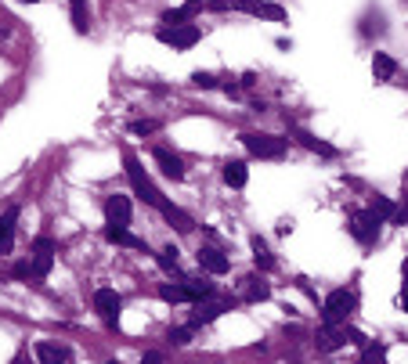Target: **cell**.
<instances>
[{"label": "cell", "instance_id": "cell-1", "mask_svg": "<svg viewBox=\"0 0 408 364\" xmlns=\"http://www.w3.org/2000/svg\"><path fill=\"white\" fill-rule=\"evenodd\" d=\"M123 166H127V180H131V188L141 195V202H148V206H155V209H163L166 206V199H163V192L148 180V173L141 170V162H138V155L134 152H123Z\"/></svg>", "mask_w": 408, "mask_h": 364}, {"label": "cell", "instance_id": "cell-2", "mask_svg": "<svg viewBox=\"0 0 408 364\" xmlns=\"http://www.w3.org/2000/svg\"><path fill=\"white\" fill-rule=\"evenodd\" d=\"M355 311H358V296L351 288H332L322 303V321L325 325H343Z\"/></svg>", "mask_w": 408, "mask_h": 364}, {"label": "cell", "instance_id": "cell-3", "mask_svg": "<svg viewBox=\"0 0 408 364\" xmlns=\"http://www.w3.org/2000/svg\"><path fill=\"white\" fill-rule=\"evenodd\" d=\"M347 343L365 346L369 339H365L362 332H355V328H347V321H343V325H322V332H318V339H315L318 353H332V350H340V346H347Z\"/></svg>", "mask_w": 408, "mask_h": 364}, {"label": "cell", "instance_id": "cell-4", "mask_svg": "<svg viewBox=\"0 0 408 364\" xmlns=\"http://www.w3.org/2000/svg\"><path fill=\"white\" fill-rule=\"evenodd\" d=\"M54 253H58V241H54V238L40 234V238L33 241V249H29V278H33V281H44V278L51 274Z\"/></svg>", "mask_w": 408, "mask_h": 364}, {"label": "cell", "instance_id": "cell-5", "mask_svg": "<svg viewBox=\"0 0 408 364\" xmlns=\"http://www.w3.org/2000/svg\"><path fill=\"white\" fill-rule=\"evenodd\" d=\"M243 145L257 159H282L285 148H289V141L285 137H275V134H243Z\"/></svg>", "mask_w": 408, "mask_h": 364}, {"label": "cell", "instance_id": "cell-6", "mask_svg": "<svg viewBox=\"0 0 408 364\" xmlns=\"http://www.w3.org/2000/svg\"><path fill=\"white\" fill-rule=\"evenodd\" d=\"M155 36H159L163 43H170L173 51H188V47H195V43H199L203 29H199L195 22H181V26H163Z\"/></svg>", "mask_w": 408, "mask_h": 364}, {"label": "cell", "instance_id": "cell-7", "mask_svg": "<svg viewBox=\"0 0 408 364\" xmlns=\"http://www.w3.org/2000/svg\"><path fill=\"white\" fill-rule=\"evenodd\" d=\"M224 311H231V299H224V296H203V299H195V311H192V321L188 325H210V321H217Z\"/></svg>", "mask_w": 408, "mask_h": 364}, {"label": "cell", "instance_id": "cell-8", "mask_svg": "<svg viewBox=\"0 0 408 364\" xmlns=\"http://www.w3.org/2000/svg\"><path fill=\"white\" fill-rule=\"evenodd\" d=\"M379 227H383V217H376L372 209H358L351 217V234L362 241V246H372V241L379 238Z\"/></svg>", "mask_w": 408, "mask_h": 364}, {"label": "cell", "instance_id": "cell-9", "mask_svg": "<svg viewBox=\"0 0 408 364\" xmlns=\"http://www.w3.org/2000/svg\"><path fill=\"white\" fill-rule=\"evenodd\" d=\"M231 11H246V15L267 19V22H285V8L271 4V0H231Z\"/></svg>", "mask_w": 408, "mask_h": 364}, {"label": "cell", "instance_id": "cell-10", "mask_svg": "<svg viewBox=\"0 0 408 364\" xmlns=\"http://www.w3.org/2000/svg\"><path fill=\"white\" fill-rule=\"evenodd\" d=\"M94 311H98L108 325H116V321H120V311H123L120 292H116V288H98V292H94Z\"/></svg>", "mask_w": 408, "mask_h": 364}, {"label": "cell", "instance_id": "cell-11", "mask_svg": "<svg viewBox=\"0 0 408 364\" xmlns=\"http://www.w3.org/2000/svg\"><path fill=\"white\" fill-rule=\"evenodd\" d=\"M105 220L116 227H131V199L127 195H108L105 199Z\"/></svg>", "mask_w": 408, "mask_h": 364}, {"label": "cell", "instance_id": "cell-12", "mask_svg": "<svg viewBox=\"0 0 408 364\" xmlns=\"http://www.w3.org/2000/svg\"><path fill=\"white\" fill-rule=\"evenodd\" d=\"M152 159L159 162V170H163L170 180H185V162H181V155H173L170 148H163V145H159V148L152 152Z\"/></svg>", "mask_w": 408, "mask_h": 364}, {"label": "cell", "instance_id": "cell-13", "mask_svg": "<svg viewBox=\"0 0 408 364\" xmlns=\"http://www.w3.org/2000/svg\"><path fill=\"white\" fill-rule=\"evenodd\" d=\"M19 206H8V213L0 217V256H8L15 246V224H19Z\"/></svg>", "mask_w": 408, "mask_h": 364}, {"label": "cell", "instance_id": "cell-14", "mask_svg": "<svg viewBox=\"0 0 408 364\" xmlns=\"http://www.w3.org/2000/svg\"><path fill=\"white\" fill-rule=\"evenodd\" d=\"M195 260H199V267L203 271H210V274H228V256L220 253V249H213V246H203L199 253H195Z\"/></svg>", "mask_w": 408, "mask_h": 364}, {"label": "cell", "instance_id": "cell-15", "mask_svg": "<svg viewBox=\"0 0 408 364\" xmlns=\"http://www.w3.org/2000/svg\"><path fill=\"white\" fill-rule=\"evenodd\" d=\"M105 241H112V246H127V249H145V253H148L145 238L131 234L127 227H116V224H108V227H105Z\"/></svg>", "mask_w": 408, "mask_h": 364}, {"label": "cell", "instance_id": "cell-16", "mask_svg": "<svg viewBox=\"0 0 408 364\" xmlns=\"http://www.w3.org/2000/svg\"><path fill=\"white\" fill-rule=\"evenodd\" d=\"M394 76H397V62H394L390 54L376 51V54H372V80H376V83H390Z\"/></svg>", "mask_w": 408, "mask_h": 364}, {"label": "cell", "instance_id": "cell-17", "mask_svg": "<svg viewBox=\"0 0 408 364\" xmlns=\"http://www.w3.org/2000/svg\"><path fill=\"white\" fill-rule=\"evenodd\" d=\"M293 137H297V141H300V145H304L307 152H318V155H325V159H332V155H336V148H332L329 141L315 137L311 130H300V127H297V130H293Z\"/></svg>", "mask_w": 408, "mask_h": 364}, {"label": "cell", "instance_id": "cell-18", "mask_svg": "<svg viewBox=\"0 0 408 364\" xmlns=\"http://www.w3.org/2000/svg\"><path fill=\"white\" fill-rule=\"evenodd\" d=\"M267 296H271V285H267L264 278H257V274L243 278V299H246V303H260V299H267Z\"/></svg>", "mask_w": 408, "mask_h": 364}, {"label": "cell", "instance_id": "cell-19", "mask_svg": "<svg viewBox=\"0 0 408 364\" xmlns=\"http://www.w3.org/2000/svg\"><path fill=\"white\" fill-rule=\"evenodd\" d=\"M159 213H163V217H166V220H170L173 227H178L181 234H188V231L195 227V220H192V217H188L185 209H178V206H173V202H166V206H163Z\"/></svg>", "mask_w": 408, "mask_h": 364}, {"label": "cell", "instance_id": "cell-20", "mask_svg": "<svg viewBox=\"0 0 408 364\" xmlns=\"http://www.w3.org/2000/svg\"><path fill=\"white\" fill-rule=\"evenodd\" d=\"M250 180V170H246V162L243 159H231L228 166H224V184H231V188H243Z\"/></svg>", "mask_w": 408, "mask_h": 364}, {"label": "cell", "instance_id": "cell-21", "mask_svg": "<svg viewBox=\"0 0 408 364\" xmlns=\"http://www.w3.org/2000/svg\"><path fill=\"white\" fill-rule=\"evenodd\" d=\"M250 246H253V264H257L260 271H271V267H275V256L267 253V241H264L260 234H253Z\"/></svg>", "mask_w": 408, "mask_h": 364}, {"label": "cell", "instance_id": "cell-22", "mask_svg": "<svg viewBox=\"0 0 408 364\" xmlns=\"http://www.w3.org/2000/svg\"><path fill=\"white\" fill-rule=\"evenodd\" d=\"M159 296L166 303H192V292H188L185 278H181V285H159Z\"/></svg>", "mask_w": 408, "mask_h": 364}, {"label": "cell", "instance_id": "cell-23", "mask_svg": "<svg viewBox=\"0 0 408 364\" xmlns=\"http://www.w3.org/2000/svg\"><path fill=\"white\" fill-rule=\"evenodd\" d=\"M73 8V29L76 33H87L91 29V11H87V0H69Z\"/></svg>", "mask_w": 408, "mask_h": 364}, {"label": "cell", "instance_id": "cell-24", "mask_svg": "<svg viewBox=\"0 0 408 364\" xmlns=\"http://www.w3.org/2000/svg\"><path fill=\"white\" fill-rule=\"evenodd\" d=\"M36 357L47 360V364H58V360H73V353L66 346H51V343H40L36 346Z\"/></svg>", "mask_w": 408, "mask_h": 364}, {"label": "cell", "instance_id": "cell-25", "mask_svg": "<svg viewBox=\"0 0 408 364\" xmlns=\"http://www.w3.org/2000/svg\"><path fill=\"white\" fill-rule=\"evenodd\" d=\"M195 15V8H178V11H166L163 15V26H181V22H188Z\"/></svg>", "mask_w": 408, "mask_h": 364}, {"label": "cell", "instance_id": "cell-26", "mask_svg": "<svg viewBox=\"0 0 408 364\" xmlns=\"http://www.w3.org/2000/svg\"><path fill=\"white\" fill-rule=\"evenodd\" d=\"M192 332H195V325L173 328V332H170V343H173V346H185V343H192Z\"/></svg>", "mask_w": 408, "mask_h": 364}, {"label": "cell", "instance_id": "cell-27", "mask_svg": "<svg viewBox=\"0 0 408 364\" xmlns=\"http://www.w3.org/2000/svg\"><path fill=\"white\" fill-rule=\"evenodd\" d=\"M376 217H383V220H390L394 217V202L390 199H372V206H369Z\"/></svg>", "mask_w": 408, "mask_h": 364}, {"label": "cell", "instance_id": "cell-28", "mask_svg": "<svg viewBox=\"0 0 408 364\" xmlns=\"http://www.w3.org/2000/svg\"><path fill=\"white\" fill-rule=\"evenodd\" d=\"M155 130H159L155 119H134L131 123V134H155Z\"/></svg>", "mask_w": 408, "mask_h": 364}, {"label": "cell", "instance_id": "cell-29", "mask_svg": "<svg viewBox=\"0 0 408 364\" xmlns=\"http://www.w3.org/2000/svg\"><path fill=\"white\" fill-rule=\"evenodd\" d=\"M192 83H195V87H203V90H213V87H220L213 73H192Z\"/></svg>", "mask_w": 408, "mask_h": 364}, {"label": "cell", "instance_id": "cell-30", "mask_svg": "<svg viewBox=\"0 0 408 364\" xmlns=\"http://www.w3.org/2000/svg\"><path fill=\"white\" fill-rule=\"evenodd\" d=\"M390 224H401V227H408V199H404V206H401V209H394Z\"/></svg>", "mask_w": 408, "mask_h": 364}, {"label": "cell", "instance_id": "cell-31", "mask_svg": "<svg viewBox=\"0 0 408 364\" xmlns=\"http://www.w3.org/2000/svg\"><path fill=\"white\" fill-rule=\"evenodd\" d=\"M383 357H387L383 346H369V343H365V360H383Z\"/></svg>", "mask_w": 408, "mask_h": 364}, {"label": "cell", "instance_id": "cell-32", "mask_svg": "<svg viewBox=\"0 0 408 364\" xmlns=\"http://www.w3.org/2000/svg\"><path fill=\"white\" fill-rule=\"evenodd\" d=\"M401 281H404V285H401V307L408 311V260H404V274H401Z\"/></svg>", "mask_w": 408, "mask_h": 364}, {"label": "cell", "instance_id": "cell-33", "mask_svg": "<svg viewBox=\"0 0 408 364\" xmlns=\"http://www.w3.org/2000/svg\"><path fill=\"white\" fill-rule=\"evenodd\" d=\"M26 4H40V0H26Z\"/></svg>", "mask_w": 408, "mask_h": 364}]
</instances>
